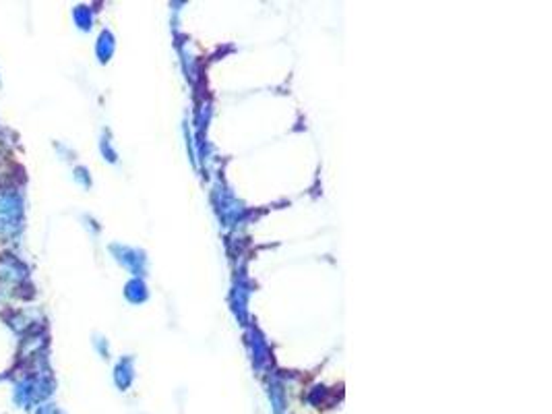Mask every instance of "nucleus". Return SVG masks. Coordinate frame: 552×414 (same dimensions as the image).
I'll return each mask as SVG.
<instances>
[{
    "instance_id": "f257e3e1",
    "label": "nucleus",
    "mask_w": 552,
    "mask_h": 414,
    "mask_svg": "<svg viewBox=\"0 0 552 414\" xmlns=\"http://www.w3.org/2000/svg\"><path fill=\"white\" fill-rule=\"evenodd\" d=\"M23 214V197L17 188L0 191V216L17 220Z\"/></svg>"
}]
</instances>
